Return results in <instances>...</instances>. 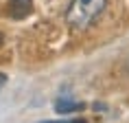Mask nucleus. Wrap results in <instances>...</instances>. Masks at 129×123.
I'll use <instances>...</instances> for the list:
<instances>
[{
    "instance_id": "1",
    "label": "nucleus",
    "mask_w": 129,
    "mask_h": 123,
    "mask_svg": "<svg viewBox=\"0 0 129 123\" xmlns=\"http://www.w3.org/2000/svg\"><path fill=\"white\" fill-rule=\"evenodd\" d=\"M107 7V0H70L66 22L72 31H85L94 24Z\"/></svg>"
},
{
    "instance_id": "2",
    "label": "nucleus",
    "mask_w": 129,
    "mask_h": 123,
    "mask_svg": "<svg viewBox=\"0 0 129 123\" xmlns=\"http://www.w3.org/2000/svg\"><path fill=\"white\" fill-rule=\"evenodd\" d=\"M83 108V103L79 101H72V99H66V97H61L55 101V112L57 114H70V112H79Z\"/></svg>"
},
{
    "instance_id": "3",
    "label": "nucleus",
    "mask_w": 129,
    "mask_h": 123,
    "mask_svg": "<svg viewBox=\"0 0 129 123\" xmlns=\"http://www.w3.org/2000/svg\"><path fill=\"white\" fill-rule=\"evenodd\" d=\"M31 7H33V0H11V15L13 18H24V15L31 13Z\"/></svg>"
},
{
    "instance_id": "4",
    "label": "nucleus",
    "mask_w": 129,
    "mask_h": 123,
    "mask_svg": "<svg viewBox=\"0 0 129 123\" xmlns=\"http://www.w3.org/2000/svg\"><path fill=\"white\" fill-rule=\"evenodd\" d=\"M57 123H88L85 119H68V121H57Z\"/></svg>"
},
{
    "instance_id": "5",
    "label": "nucleus",
    "mask_w": 129,
    "mask_h": 123,
    "mask_svg": "<svg viewBox=\"0 0 129 123\" xmlns=\"http://www.w3.org/2000/svg\"><path fill=\"white\" fill-rule=\"evenodd\" d=\"M5 86H7V75H5V73H0V90L5 88Z\"/></svg>"
},
{
    "instance_id": "6",
    "label": "nucleus",
    "mask_w": 129,
    "mask_h": 123,
    "mask_svg": "<svg viewBox=\"0 0 129 123\" xmlns=\"http://www.w3.org/2000/svg\"><path fill=\"white\" fill-rule=\"evenodd\" d=\"M2 42H5V35L0 33V46H2Z\"/></svg>"
}]
</instances>
